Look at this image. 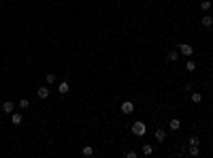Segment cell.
I'll return each mask as SVG.
<instances>
[{
    "label": "cell",
    "mask_w": 213,
    "mask_h": 158,
    "mask_svg": "<svg viewBox=\"0 0 213 158\" xmlns=\"http://www.w3.org/2000/svg\"><path fill=\"white\" fill-rule=\"evenodd\" d=\"M2 111H4V113H9V115H11L13 111H15V105H13L11 100H7V103H2Z\"/></svg>",
    "instance_id": "5b68a950"
},
{
    "label": "cell",
    "mask_w": 213,
    "mask_h": 158,
    "mask_svg": "<svg viewBox=\"0 0 213 158\" xmlns=\"http://www.w3.org/2000/svg\"><path fill=\"white\" fill-rule=\"evenodd\" d=\"M177 58H179V51H168V56H166L168 62H177Z\"/></svg>",
    "instance_id": "7c38bea8"
},
{
    "label": "cell",
    "mask_w": 213,
    "mask_h": 158,
    "mask_svg": "<svg viewBox=\"0 0 213 158\" xmlns=\"http://www.w3.org/2000/svg\"><path fill=\"white\" fill-rule=\"evenodd\" d=\"M136 156H139V154H136V152H132V150H130V152H126V158H136Z\"/></svg>",
    "instance_id": "44dd1931"
},
{
    "label": "cell",
    "mask_w": 213,
    "mask_h": 158,
    "mask_svg": "<svg viewBox=\"0 0 213 158\" xmlns=\"http://www.w3.org/2000/svg\"><path fill=\"white\" fill-rule=\"evenodd\" d=\"M190 156H198V145H190Z\"/></svg>",
    "instance_id": "ffe728a7"
},
{
    "label": "cell",
    "mask_w": 213,
    "mask_h": 158,
    "mask_svg": "<svg viewBox=\"0 0 213 158\" xmlns=\"http://www.w3.org/2000/svg\"><path fill=\"white\" fill-rule=\"evenodd\" d=\"M190 96H192V103H196V105L202 103V94H201V92H194V90H192V92H190Z\"/></svg>",
    "instance_id": "9c48e42d"
},
{
    "label": "cell",
    "mask_w": 213,
    "mask_h": 158,
    "mask_svg": "<svg viewBox=\"0 0 213 158\" xmlns=\"http://www.w3.org/2000/svg\"><path fill=\"white\" fill-rule=\"evenodd\" d=\"M179 54H181V56H192V54H194V47H192L190 43H179Z\"/></svg>",
    "instance_id": "7a4b0ae2"
},
{
    "label": "cell",
    "mask_w": 213,
    "mask_h": 158,
    "mask_svg": "<svg viewBox=\"0 0 213 158\" xmlns=\"http://www.w3.org/2000/svg\"><path fill=\"white\" fill-rule=\"evenodd\" d=\"M168 128H171V130H179V128H181V122H179L177 118H173V120L168 122Z\"/></svg>",
    "instance_id": "30bf717a"
},
{
    "label": "cell",
    "mask_w": 213,
    "mask_h": 158,
    "mask_svg": "<svg viewBox=\"0 0 213 158\" xmlns=\"http://www.w3.org/2000/svg\"><path fill=\"white\" fill-rule=\"evenodd\" d=\"M45 81H47L49 85H51V84H56V75H53V73H47V75H45Z\"/></svg>",
    "instance_id": "e0dca14e"
},
{
    "label": "cell",
    "mask_w": 213,
    "mask_h": 158,
    "mask_svg": "<svg viewBox=\"0 0 213 158\" xmlns=\"http://www.w3.org/2000/svg\"><path fill=\"white\" fill-rule=\"evenodd\" d=\"M145 133H147V126H145V124H143L141 120L132 124V135H136V137H143Z\"/></svg>",
    "instance_id": "6da1fadb"
},
{
    "label": "cell",
    "mask_w": 213,
    "mask_h": 158,
    "mask_svg": "<svg viewBox=\"0 0 213 158\" xmlns=\"http://www.w3.org/2000/svg\"><path fill=\"white\" fill-rule=\"evenodd\" d=\"M28 107H30V100L28 98H22L19 100V109H28Z\"/></svg>",
    "instance_id": "d6986e66"
},
{
    "label": "cell",
    "mask_w": 213,
    "mask_h": 158,
    "mask_svg": "<svg viewBox=\"0 0 213 158\" xmlns=\"http://www.w3.org/2000/svg\"><path fill=\"white\" fill-rule=\"evenodd\" d=\"M186 69H188L190 73H194V71H196V62H194V60H188V62H186Z\"/></svg>",
    "instance_id": "5bb4252c"
},
{
    "label": "cell",
    "mask_w": 213,
    "mask_h": 158,
    "mask_svg": "<svg viewBox=\"0 0 213 158\" xmlns=\"http://www.w3.org/2000/svg\"><path fill=\"white\" fill-rule=\"evenodd\" d=\"M92 154H94V147H92V145L83 147V156H92Z\"/></svg>",
    "instance_id": "ac0fdd59"
},
{
    "label": "cell",
    "mask_w": 213,
    "mask_h": 158,
    "mask_svg": "<svg viewBox=\"0 0 213 158\" xmlns=\"http://www.w3.org/2000/svg\"><path fill=\"white\" fill-rule=\"evenodd\" d=\"M132 111H134V103H132V100H124V103H121V113H124V115H130Z\"/></svg>",
    "instance_id": "3957f363"
},
{
    "label": "cell",
    "mask_w": 213,
    "mask_h": 158,
    "mask_svg": "<svg viewBox=\"0 0 213 158\" xmlns=\"http://www.w3.org/2000/svg\"><path fill=\"white\" fill-rule=\"evenodd\" d=\"M213 9V4H211V0H202L201 2V11H205V13H209Z\"/></svg>",
    "instance_id": "ba28073f"
},
{
    "label": "cell",
    "mask_w": 213,
    "mask_h": 158,
    "mask_svg": "<svg viewBox=\"0 0 213 158\" xmlns=\"http://www.w3.org/2000/svg\"><path fill=\"white\" fill-rule=\"evenodd\" d=\"M58 92L60 94H66V92H68V81H62V84L58 85Z\"/></svg>",
    "instance_id": "4fadbf2b"
},
{
    "label": "cell",
    "mask_w": 213,
    "mask_h": 158,
    "mask_svg": "<svg viewBox=\"0 0 213 158\" xmlns=\"http://www.w3.org/2000/svg\"><path fill=\"white\" fill-rule=\"evenodd\" d=\"M143 154H145V156H149V154H154V147L149 145V143H145V145H143Z\"/></svg>",
    "instance_id": "9a60e30c"
},
{
    "label": "cell",
    "mask_w": 213,
    "mask_h": 158,
    "mask_svg": "<svg viewBox=\"0 0 213 158\" xmlns=\"http://www.w3.org/2000/svg\"><path fill=\"white\" fill-rule=\"evenodd\" d=\"M36 94H38V98H43V100H45V98L49 96V88H47V85H41Z\"/></svg>",
    "instance_id": "8992f818"
},
{
    "label": "cell",
    "mask_w": 213,
    "mask_h": 158,
    "mask_svg": "<svg viewBox=\"0 0 213 158\" xmlns=\"http://www.w3.org/2000/svg\"><path fill=\"white\" fill-rule=\"evenodd\" d=\"M190 145H201V139H198V137H196V135H192V137H190V141H188Z\"/></svg>",
    "instance_id": "2e32d148"
},
{
    "label": "cell",
    "mask_w": 213,
    "mask_h": 158,
    "mask_svg": "<svg viewBox=\"0 0 213 158\" xmlns=\"http://www.w3.org/2000/svg\"><path fill=\"white\" fill-rule=\"evenodd\" d=\"M201 24L205 26V28H211V26H213V17L209 15V13H205V17L201 19Z\"/></svg>",
    "instance_id": "277c9868"
},
{
    "label": "cell",
    "mask_w": 213,
    "mask_h": 158,
    "mask_svg": "<svg viewBox=\"0 0 213 158\" xmlns=\"http://www.w3.org/2000/svg\"><path fill=\"white\" fill-rule=\"evenodd\" d=\"M11 122L15 124V126L22 124V113H15V111H13V113H11Z\"/></svg>",
    "instance_id": "8fae6325"
},
{
    "label": "cell",
    "mask_w": 213,
    "mask_h": 158,
    "mask_svg": "<svg viewBox=\"0 0 213 158\" xmlns=\"http://www.w3.org/2000/svg\"><path fill=\"white\" fill-rule=\"evenodd\" d=\"M156 141H160V143H162V141H164L166 139V130H162V128H156Z\"/></svg>",
    "instance_id": "52a82bcc"
}]
</instances>
